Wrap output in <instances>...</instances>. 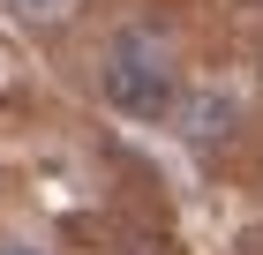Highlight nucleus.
Instances as JSON below:
<instances>
[{"label": "nucleus", "instance_id": "f257e3e1", "mask_svg": "<svg viewBox=\"0 0 263 255\" xmlns=\"http://www.w3.org/2000/svg\"><path fill=\"white\" fill-rule=\"evenodd\" d=\"M98 90H105V105L121 120H173V105H181V68H173V53H165L158 38L121 30V38L105 45V60H98Z\"/></svg>", "mask_w": 263, "mask_h": 255}, {"label": "nucleus", "instance_id": "f03ea898", "mask_svg": "<svg viewBox=\"0 0 263 255\" xmlns=\"http://www.w3.org/2000/svg\"><path fill=\"white\" fill-rule=\"evenodd\" d=\"M15 8H23L30 23H53V15H61V0H15Z\"/></svg>", "mask_w": 263, "mask_h": 255}, {"label": "nucleus", "instance_id": "7ed1b4c3", "mask_svg": "<svg viewBox=\"0 0 263 255\" xmlns=\"http://www.w3.org/2000/svg\"><path fill=\"white\" fill-rule=\"evenodd\" d=\"M0 255H45V248H30V240H0Z\"/></svg>", "mask_w": 263, "mask_h": 255}]
</instances>
